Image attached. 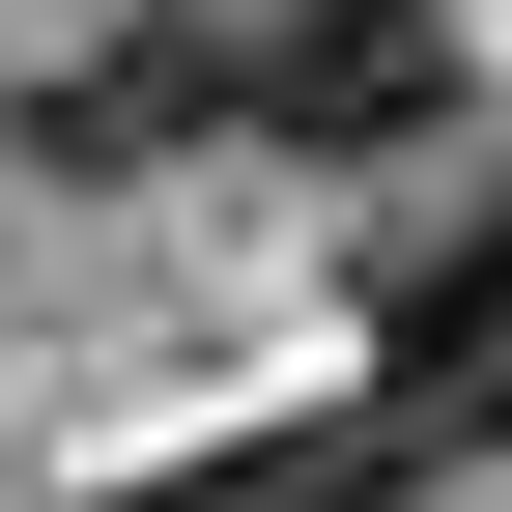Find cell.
Listing matches in <instances>:
<instances>
[{"instance_id": "obj_1", "label": "cell", "mask_w": 512, "mask_h": 512, "mask_svg": "<svg viewBox=\"0 0 512 512\" xmlns=\"http://www.w3.org/2000/svg\"><path fill=\"white\" fill-rule=\"evenodd\" d=\"M370 313H399V456H512V200H427V228H370Z\"/></svg>"}, {"instance_id": "obj_2", "label": "cell", "mask_w": 512, "mask_h": 512, "mask_svg": "<svg viewBox=\"0 0 512 512\" xmlns=\"http://www.w3.org/2000/svg\"><path fill=\"white\" fill-rule=\"evenodd\" d=\"M456 86H484L456 0H285V29H256V143H342V171L456 143Z\"/></svg>"}, {"instance_id": "obj_3", "label": "cell", "mask_w": 512, "mask_h": 512, "mask_svg": "<svg viewBox=\"0 0 512 512\" xmlns=\"http://www.w3.org/2000/svg\"><path fill=\"white\" fill-rule=\"evenodd\" d=\"M228 114H256V29L143 0L114 57H57V86H29V143H57V171H143V143H228Z\"/></svg>"}, {"instance_id": "obj_4", "label": "cell", "mask_w": 512, "mask_h": 512, "mask_svg": "<svg viewBox=\"0 0 512 512\" xmlns=\"http://www.w3.org/2000/svg\"><path fill=\"white\" fill-rule=\"evenodd\" d=\"M370 484H427V456H399V399L256 427V456H171V484H86V512H370Z\"/></svg>"}]
</instances>
